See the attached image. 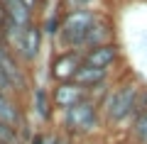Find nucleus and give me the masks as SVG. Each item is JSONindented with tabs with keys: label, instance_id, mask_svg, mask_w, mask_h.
Listing matches in <instances>:
<instances>
[{
	"label": "nucleus",
	"instance_id": "1",
	"mask_svg": "<svg viewBox=\"0 0 147 144\" xmlns=\"http://www.w3.org/2000/svg\"><path fill=\"white\" fill-rule=\"evenodd\" d=\"M140 83L132 81L130 76L113 81L110 90L105 93V98L100 100V115H103V127H123L130 125L135 117V105L137 95H140Z\"/></svg>",
	"mask_w": 147,
	"mask_h": 144
},
{
	"label": "nucleus",
	"instance_id": "2",
	"mask_svg": "<svg viewBox=\"0 0 147 144\" xmlns=\"http://www.w3.org/2000/svg\"><path fill=\"white\" fill-rule=\"evenodd\" d=\"M103 127V115H100V103L93 98H86L84 103L74 105L69 110L57 113V129L76 139H88Z\"/></svg>",
	"mask_w": 147,
	"mask_h": 144
},
{
	"label": "nucleus",
	"instance_id": "3",
	"mask_svg": "<svg viewBox=\"0 0 147 144\" xmlns=\"http://www.w3.org/2000/svg\"><path fill=\"white\" fill-rule=\"evenodd\" d=\"M100 10H74V12H64V22H61V32L57 37V49H84L86 34H88L91 25L96 22Z\"/></svg>",
	"mask_w": 147,
	"mask_h": 144
},
{
	"label": "nucleus",
	"instance_id": "4",
	"mask_svg": "<svg viewBox=\"0 0 147 144\" xmlns=\"http://www.w3.org/2000/svg\"><path fill=\"white\" fill-rule=\"evenodd\" d=\"M84 64V54L76 49H54L52 59H49V68L47 76L52 83H61V81H74L76 71Z\"/></svg>",
	"mask_w": 147,
	"mask_h": 144
},
{
	"label": "nucleus",
	"instance_id": "5",
	"mask_svg": "<svg viewBox=\"0 0 147 144\" xmlns=\"http://www.w3.org/2000/svg\"><path fill=\"white\" fill-rule=\"evenodd\" d=\"M42 44H44V34H42V29H39V22L34 20L30 27L22 29V34L17 37V42L10 46V49H12V54L22 61V66L30 68L32 64L39 59V54H42Z\"/></svg>",
	"mask_w": 147,
	"mask_h": 144
},
{
	"label": "nucleus",
	"instance_id": "6",
	"mask_svg": "<svg viewBox=\"0 0 147 144\" xmlns=\"http://www.w3.org/2000/svg\"><path fill=\"white\" fill-rule=\"evenodd\" d=\"M0 71L10 78V83L15 86V90L20 93V98L25 93H30V88L34 86L32 78H30V68L22 66V61L12 54V49L5 42H0Z\"/></svg>",
	"mask_w": 147,
	"mask_h": 144
},
{
	"label": "nucleus",
	"instance_id": "7",
	"mask_svg": "<svg viewBox=\"0 0 147 144\" xmlns=\"http://www.w3.org/2000/svg\"><path fill=\"white\" fill-rule=\"evenodd\" d=\"M30 113L42 127H54L57 125V110L52 103V93L47 86H32L30 88Z\"/></svg>",
	"mask_w": 147,
	"mask_h": 144
},
{
	"label": "nucleus",
	"instance_id": "8",
	"mask_svg": "<svg viewBox=\"0 0 147 144\" xmlns=\"http://www.w3.org/2000/svg\"><path fill=\"white\" fill-rule=\"evenodd\" d=\"M49 93H52V103H54V110H57V113H61V110H69V108H74V105L84 103L86 98H91V95H88V88L79 86L76 81L52 83Z\"/></svg>",
	"mask_w": 147,
	"mask_h": 144
},
{
	"label": "nucleus",
	"instance_id": "9",
	"mask_svg": "<svg viewBox=\"0 0 147 144\" xmlns=\"http://www.w3.org/2000/svg\"><path fill=\"white\" fill-rule=\"evenodd\" d=\"M123 61V52L118 42H108V44H100V46H93L88 52H84V64H91L96 68H103V71H110Z\"/></svg>",
	"mask_w": 147,
	"mask_h": 144
},
{
	"label": "nucleus",
	"instance_id": "10",
	"mask_svg": "<svg viewBox=\"0 0 147 144\" xmlns=\"http://www.w3.org/2000/svg\"><path fill=\"white\" fill-rule=\"evenodd\" d=\"M108 42H115V22H113V17H110L105 10H100L98 17H96V22L91 25L88 34H86V42H84L81 54L88 52V49H93V46L108 44Z\"/></svg>",
	"mask_w": 147,
	"mask_h": 144
},
{
	"label": "nucleus",
	"instance_id": "11",
	"mask_svg": "<svg viewBox=\"0 0 147 144\" xmlns=\"http://www.w3.org/2000/svg\"><path fill=\"white\" fill-rule=\"evenodd\" d=\"M0 122L10 125L17 129H27V113H25V103L20 98H12L0 93Z\"/></svg>",
	"mask_w": 147,
	"mask_h": 144
},
{
	"label": "nucleus",
	"instance_id": "12",
	"mask_svg": "<svg viewBox=\"0 0 147 144\" xmlns=\"http://www.w3.org/2000/svg\"><path fill=\"white\" fill-rule=\"evenodd\" d=\"M74 81L91 90V88H96V86H103V83L113 81V73L103 71V68H96V66H91V64H81V68L76 71Z\"/></svg>",
	"mask_w": 147,
	"mask_h": 144
},
{
	"label": "nucleus",
	"instance_id": "13",
	"mask_svg": "<svg viewBox=\"0 0 147 144\" xmlns=\"http://www.w3.org/2000/svg\"><path fill=\"white\" fill-rule=\"evenodd\" d=\"M3 7H5V20L10 22V25L20 27V29L30 27L32 22L37 20V17L25 7V3H22V0H3Z\"/></svg>",
	"mask_w": 147,
	"mask_h": 144
},
{
	"label": "nucleus",
	"instance_id": "14",
	"mask_svg": "<svg viewBox=\"0 0 147 144\" xmlns=\"http://www.w3.org/2000/svg\"><path fill=\"white\" fill-rule=\"evenodd\" d=\"M37 22H39V29H42L44 39H52V42H57L59 32H61V22H64V12H61V7L57 5L54 10L42 12V15L37 17Z\"/></svg>",
	"mask_w": 147,
	"mask_h": 144
},
{
	"label": "nucleus",
	"instance_id": "15",
	"mask_svg": "<svg viewBox=\"0 0 147 144\" xmlns=\"http://www.w3.org/2000/svg\"><path fill=\"white\" fill-rule=\"evenodd\" d=\"M130 139L132 144H147V110L137 113L130 122Z\"/></svg>",
	"mask_w": 147,
	"mask_h": 144
},
{
	"label": "nucleus",
	"instance_id": "16",
	"mask_svg": "<svg viewBox=\"0 0 147 144\" xmlns=\"http://www.w3.org/2000/svg\"><path fill=\"white\" fill-rule=\"evenodd\" d=\"M61 12H74V10H103V0H57Z\"/></svg>",
	"mask_w": 147,
	"mask_h": 144
},
{
	"label": "nucleus",
	"instance_id": "17",
	"mask_svg": "<svg viewBox=\"0 0 147 144\" xmlns=\"http://www.w3.org/2000/svg\"><path fill=\"white\" fill-rule=\"evenodd\" d=\"M57 134H59L57 127L34 129V132H30V137H27V144H57Z\"/></svg>",
	"mask_w": 147,
	"mask_h": 144
},
{
	"label": "nucleus",
	"instance_id": "18",
	"mask_svg": "<svg viewBox=\"0 0 147 144\" xmlns=\"http://www.w3.org/2000/svg\"><path fill=\"white\" fill-rule=\"evenodd\" d=\"M0 93H5V95H12V98H20V93L15 90V86L10 83V78H7L3 71H0ZM20 100H22V98H20Z\"/></svg>",
	"mask_w": 147,
	"mask_h": 144
},
{
	"label": "nucleus",
	"instance_id": "19",
	"mask_svg": "<svg viewBox=\"0 0 147 144\" xmlns=\"http://www.w3.org/2000/svg\"><path fill=\"white\" fill-rule=\"evenodd\" d=\"M57 144H79V139H76V137H69V134H64L61 129H59V134H57Z\"/></svg>",
	"mask_w": 147,
	"mask_h": 144
},
{
	"label": "nucleus",
	"instance_id": "20",
	"mask_svg": "<svg viewBox=\"0 0 147 144\" xmlns=\"http://www.w3.org/2000/svg\"><path fill=\"white\" fill-rule=\"evenodd\" d=\"M3 20H5V7H3V0H0V25H3Z\"/></svg>",
	"mask_w": 147,
	"mask_h": 144
},
{
	"label": "nucleus",
	"instance_id": "21",
	"mask_svg": "<svg viewBox=\"0 0 147 144\" xmlns=\"http://www.w3.org/2000/svg\"><path fill=\"white\" fill-rule=\"evenodd\" d=\"M0 42H3V29H0Z\"/></svg>",
	"mask_w": 147,
	"mask_h": 144
}]
</instances>
